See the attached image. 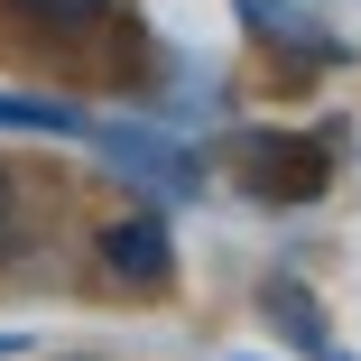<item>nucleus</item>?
Listing matches in <instances>:
<instances>
[{"instance_id":"obj_1","label":"nucleus","mask_w":361,"mask_h":361,"mask_svg":"<svg viewBox=\"0 0 361 361\" xmlns=\"http://www.w3.org/2000/svg\"><path fill=\"white\" fill-rule=\"evenodd\" d=\"M223 158H232L241 195H259V204H315L324 176H334V149L306 130H241Z\"/></svg>"},{"instance_id":"obj_2","label":"nucleus","mask_w":361,"mask_h":361,"mask_svg":"<svg viewBox=\"0 0 361 361\" xmlns=\"http://www.w3.org/2000/svg\"><path fill=\"white\" fill-rule=\"evenodd\" d=\"M102 259H111V278H130V287H167V278H176V241H167L158 213H121V223L102 232Z\"/></svg>"},{"instance_id":"obj_3","label":"nucleus","mask_w":361,"mask_h":361,"mask_svg":"<svg viewBox=\"0 0 361 361\" xmlns=\"http://www.w3.org/2000/svg\"><path fill=\"white\" fill-rule=\"evenodd\" d=\"M0 121L10 130H56V139H93V121L75 102H37V93H0Z\"/></svg>"},{"instance_id":"obj_4","label":"nucleus","mask_w":361,"mask_h":361,"mask_svg":"<svg viewBox=\"0 0 361 361\" xmlns=\"http://www.w3.org/2000/svg\"><path fill=\"white\" fill-rule=\"evenodd\" d=\"M19 19H37V28H84V19H102V10H121V0H10Z\"/></svg>"},{"instance_id":"obj_5","label":"nucleus","mask_w":361,"mask_h":361,"mask_svg":"<svg viewBox=\"0 0 361 361\" xmlns=\"http://www.w3.org/2000/svg\"><path fill=\"white\" fill-rule=\"evenodd\" d=\"M19 195H28V185H19L10 167H0V259H10V250H19Z\"/></svg>"},{"instance_id":"obj_6","label":"nucleus","mask_w":361,"mask_h":361,"mask_svg":"<svg viewBox=\"0 0 361 361\" xmlns=\"http://www.w3.org/2000/svg\"><path fill=\"white\" fill-rule=\"evenodd\" d=\"M315 361H352V352H324V343H315Z\"/></svg>"}]
</instances>
